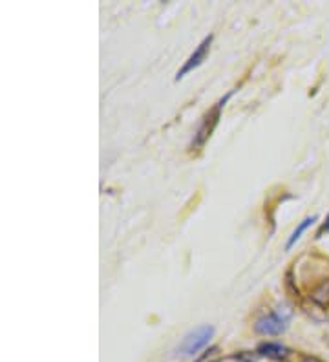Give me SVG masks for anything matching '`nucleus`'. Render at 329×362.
Segmentation results:
<instances>
[{"label": "nucleus", "mask_w": 329, "mask_h": 362, "mask_svg": "<svg viewBox=\"0 0 329 362\" xmlns=\"http://www.w3.org/2000/svg\"><path fill=\"white\" fill-rule=\"evenodd\" d=\"M214 337V327L212 326H200L196 327L194 332H190L189 335L185 337L183 342L180 344V354L187 355V357H192L197 351H202L211 339Z\"/></svg>", "instance_id": "obj_1"}, {"label": "nucleus", "mask_w": 329, "mask_h": 362, "mask_svg": "<svg viewBox=\"0 0 329 362\" xmlns=\"http://www.w3.org/2000/svg\"><path fill=\"white\" fill-rule=\"evenodd\" d=\"M229 98H231V93H229L227 98L221 99V101L216 105V108H212V112L209 115H207L205 119H203L202 127H200V130H197L196 134V139L192 141V146H202L203 143L211 137L212 130L216 129V124H218V119H219V114H221V108L225 106V103L229 101Z\"/></svg>", "instance_id": "obj_3"}, {"label": "nucleus", "mask_w": 329, "mask_h": 362, "mask_svg": "<svg viewBox=\"0 0 329 362\" xmlns=\"http://www.w3.org/2000/svg\"><path fill=\"white\" fill-rule=\"evenodd\" d=\"M211 45H212V35L205 37V39L202 40V45H200L196 48V52H194L192 55H190V57L187 59V62H185V64H183V68H181V70L178 71V76H175V81L183 79V77L187 76L189 71H192L194 68H197V66H200V64H202L203 61H205L207 53H209V49H211Z\"/></svg>", "instance_id": "obj_4"}, {"label": "nucleus", "mask_w": 329, "mask_h": 362, "mask_svg": "<svg viewBox=\"0 0 329 362\" xmlns=\"http://www.w3.org/2000/svg\"><path fill=\"white\" fill-rule=\"evenodd\" d=\"M316 220H318V216H316V214H313V216H307L306 220L302 221V223H299V227H296V229L293 230V234H291V238L287 240V245H285V249L293 247L294 243H296L300 240V236H302V234L306 233L307 227H311Z\"/></svg>", "instance_id": "obj_6"}, {"label": "nucleus", "mask_w": 329, "mask_h": 362, "mask_svg": "<svg viewBox=\"0 0 329 362\" xmlns=\"http://www.w3.org/2000/svg\"><path fill=\"white\" fill-rule=\"evenodd\" d=\"M324 230H325V233H328V230H329V218H328V223H324V226L321 227V230H318V233H316V236H318V238H321L322 234H324Z\"/></svg>", "instance_id": "obj_7"}, {"label": "nucleus", "mask_w": 329, "mask_h": 362, "mask_svg": "<svg viewBox=\"0 0 329 362\" xmlns=\"http://www.w3.org/2000/svg\"><path fill=\"white\" fill-rule=\"evenodd\" d=\"M258 354L262 357L272 358V361H280V358H285L289 355V349L285 348V346L278 344V342H265L258 348Z\"/></svg>", "instance_id": "obj_5"}, {"label": "nucleus", "mask_w": 329, "mask_h": 362, "mask_svg": "<svg viewBox=\"0 0 329 362\" xmlns=\"http://www.w3.org/2000/svg\"><path fill=\"white\" fill-rule=\"evenodd\" d=\"M287 322H289V311H275L258 318L255 329L260 335H280L285 332Z\"/></svg>", "instance_id": "obj_2"}]
</instances>
